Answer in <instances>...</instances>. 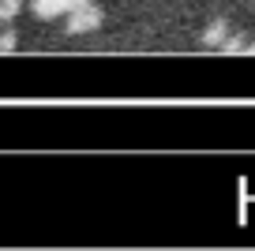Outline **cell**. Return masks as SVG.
Listing matches in <instances>:
<instances>
[{"label": "cell", "mask_w": 255, "mask_h": 251, "mask_svg": "<svg viewBox=\"0 0 255 251\" xmlns=\"http://www.w3.org/2000/svg\"><path fill=\"white\" fill-rule=\"evenodd\" d=\"M225 34H229V23H225V19H210V23L203 26L199 41H203L207 49H218V45H222V38H225Z\"/></svg>", "instance_id": "cell-3"}, {"label": "cell", "mask_w": 255, "mask_h": 251, "mask_svg": "<svg viewBox=\"0 0 255 251\" xmlns=\"http://www.w3.org/2000/svg\"><path fill=\"white\" fill-rule=\"evenodd\" d=\"M30 11L38 19H60L72 11V0H30Z\"/></svg>", "instance_id": "cell-2"}, {"label": "cell", "mask_w": 255, "mask_h": 251, "mask_svg": "<svg viewBox=\"0 0 255 251\" xmlns=\"http://www.w3.org/2000/svg\"><path fill=\"white\" fill-rule=\"evenodd\" d=\"M244 45H248L244 34H240V30H229V34L222 38V45H218V49H222V53H244Z\"/></svg>", "instance_id": "cell-4"}, {"label": "cell", "mask_w": 255, "mask_h": 251, "mask_svg": "<svg viewBox=\"0 0 255 251\" xmlns=\"http://www.w3.org/2000/svg\"><path fill=\"white\" fill-rule=\"evenodd\" d=\"M15 45H19V34L11 30L8 23H4V30H0V53H11Z\"/></svg>", "instance_id": "cell-5"}, {"label": "cell", "mask_w": 255, "mask_h": 251, "mask_svg": "<svg viewBox=\"0 0 255 251\" xmlns=\"http://www.w3.org/2000/svg\"><path fill=\"white\" fill-rule=\"evenodd\" d=\"M4 23H8V15H4V4H0V26H4Z\"/></svg>", "instance_id": "cell-8"}, {"label": "cell", "mask_w": 255, "mask_h": 251, "mask_svg": "<svg viewBox=\"0 0 255 251\" xmlns=\"http://www.w3.org/2000/svg\"><path fill=\"white\" fill-rule=\"evenodd\" d=\"M83 4H94V0H72V8H83Z\"/></svg>", "instance_id": "cell-6"}, {"label": "cell", "mask_w": 255, "mask_h": 251, "mask_svg": "<svg viewBox=\"0 0 255 251\" xmlns=\"http://www.w3.org/2000/svg\"><path fill=\"white\" fill-rule=\"evenodd\" d=\"M244 53H252V56H255V41H248V45H244Z\"/></svg>", "instance_id": "cell-7"}, {"label": "cell", "mask_w": 255, "mask_h": 251, "mask_svg": "<svg viewBox=\"0 0 255 251\" xmlns=\"http://www.w3.org/2000/svg\"><path fill=\"white\" fill-rule=\"evenodd\" d=\"M102 23H105V15H102V8H98V0H94V4H83V8H72L68 15H64V30L72 34V38H79V34H94Z\"/></svg>", "instance_id": "cell-1"}]
</instances>
